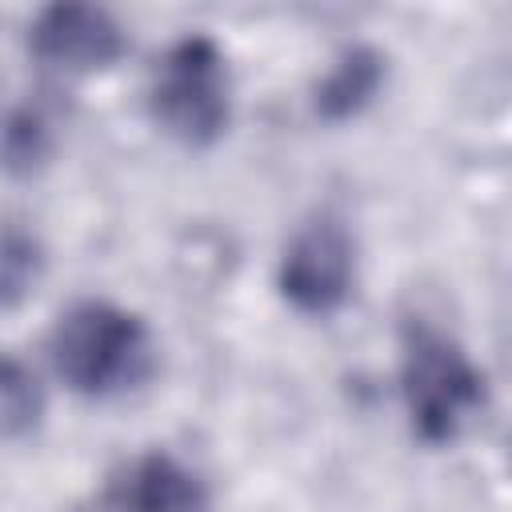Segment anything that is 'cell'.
Returning <instances> with one entry per match:
<instances>
[{
    "mask_svg": "<svg viewBox=\"0 0 512 512\" xmlns=\"http://www.w3.org/2000/svg\"><path fill=\"white\" fill-rule=\"evenodd\" d=\"M280 284H284V296L304 312L336 308L352 284V244L344 228L332 220L308 224L284 256Z\"/></svg>",
    "mask_w": 512,
    "mask_h": 512,
    "instance_id": "277c9868",
    "label": "cell"
},
{
    "mask_svg": "<svg viewBox=\"0 0 512 512\" xmlns=\"http://www.w3.org/2000/svg\"><path fill=\"white\" fill-rule=\"evenodd\" d=\"M32 276H36V244L16 228H0V300L20 296Z\"/></svg>",
    "mask_w": 512,
    "mask_h": 512,
    "instance_id": "9c48e42d",
    "label": "cell"
},
{
    "mask_svg": "<svg viewBox=\"0 0 512 512\" xmlns=\"http://www.w3.org/2000/svg\"><path fill=\"white\" fill-rule=\"evenodd\" d=\"M204 500L196 476L168 456L132 460L92 512H196Z\"/></svg>",
    "mask_w": 512,
    "mask_h": 512,
    "instance_id": "5b68a950",
    "label": "cell"
},
{
    "mask_svg": "<svg viewBox=\"0 0 512 512\" xmlns=\"http://www.w3.org/2000/svg\"><path fill=\"white\" fill-rule=\"evenodd\" d=\"M372 84H376V64L368 60V56H352V60H344L340 64V72L328 80V88L320 92V104H324V112H352L368 92H372Z\"/></svg>",
    "mask_w": 512,
    "mask_h": 512,
    "instance_id": "ba28073f",
    "label": "cell"
},
{
    "mask_svg": "<svg viewBox=\"0 0 512 512\" xmlns=\"http://www.w3.org/2000/svg\"><path fill=\"white\" fill-rule=\"evenodd\" d=\"M36 56L56 68H100L120 52L116 24L96 8H48L32 32Z\"/></svg>",
    "mask_w": 512,
    "mask_h": 512,
    "instance_id": "8992f818",
    "label": "cell"
},
{
    "mask_svg": "<svg viewBox=\"0 0 512 512\" xmlns=\"http://www.w3.org/2000/svg\"><path fill=\"white\" fill-rule=\"evenodd\" d=\"M40 404L44 400H40L36 376H28L20 360L0 356V436H16L32 428L40 416Z\"/></svg>",
    "mask_w": 512,
    "mask_h": 512,
    "instance_id": "52a82bcc",
    "label": "cell"
},
{
    "mask_svg": "<svg viewBox=\"0 0 512 512\" xmlns=\"http://www.w3.org/2000/svg\"><path fill=\"white\" fill-rule=\"evenodd\" d=\"M56 372L84 396H116L152 372L148 328L112 304H76L52 332Z\"/></svg>",
    "mask_w": 512,
    "mask_h": 512,
    "instance_id": "6da1fadb",
    "label": "cell"
},
{
    "mask_svg": "<svg viewBox=\"0 0 512 512\" xmlns=\"http://www.w3.org/2000/svg\"><path fill=\"white\" fill-rule=\"evenodd\" d=\"M404 400L424 440L440 444L468 428L484 404V388L468 356L436 328L412 324L404 336Z\"/></svg>",
    "mask_w": 512,
    "mask_h": 512,
    "instance_id": "7a4b0ae2",
    "label": "cell"
},
{
    "mask_svg": "<svg viewBox=\"0 0 512 512\" xmlns=\"http://www.w3.org/2000/svg\"><path fill=\"white\" fill-rule=\"evenodd\" d=\"M152 112L172 136L188 144H204L224 128L228 76H224V60L212 40L204 36L180 40L160 60L152 76Z\"/></svg>",
    "mask_w": 512,
    "mask_h": 512,
    "instance_id": "3957f363",
    "label": "cell"
}]
</instances>
